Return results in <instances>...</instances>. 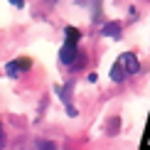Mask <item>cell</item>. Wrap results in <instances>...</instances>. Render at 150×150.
Masks as SVG:
<instances>
[{
	"label": "cell",
	"mask_w": 150,
	"mask_h": 150,
	"mask_svg": "<svg viewBox=\"0 0 150 150\" xmlns=\"http://www.w3.org/2000/svg\"><path fill=\"white\" fill-rule=\"evenodd\" d=\"M74 54H76V47H74V42H67L64 49H62V62H64V64H71Z\"/></svg>",
	"instance_id": "obj_1"
},
{
	"label": "cell",
	"mask_w": 150,
	"mask_h": 150,
	"mask_svg": "<svg viewBox=\"0 0 150 150\" xmlns=\"http://www.w3.org/2000/svg\"><path fill=\"white\" fill-rule=\"evenodd\" d=\"M121 64H123V67H128V71H138V59H135L130 52L121 57Z\"/></svg>",
	"instance_id": "obj_2"
},
{
	"label": "cell",
	"mask_w": 150,
	"mask_h": 150,
	"mask_svg": "<svg viewBox=\"0 0 150 150\" xmlns=\"http://www.w3.org/2000/svg\"><path fill=\"white\" fill-rule=\"evenodd\" d=\"M111 79L113 81H123V64H121V59L113 64V69H111Z\"/></svg>",
	"instance_id": "obj_3"
},
{
	"label": "cell",
	"mask_w": 150,
	"mask_h": 150,
	"mask_svg": "<svg viewBox=\"0 0 150 150\" xmlns=\"http://www.w3.org/2000/svg\"><path fill=\"white\" fill-rule=\"evenodd\" d=\"M103 35H108V37H121V25H118V22H113V25H106Z\"/></svg>",
	"instance_id": "obj_4"
},
{
	"label": "cell",
	"mask_w": 150,
	"mask_h": 150,
	"mask_svg": "<svg viewBox=\"0 0 150 150\" xmlns=\"http://www.w3.org/2000/svg\"><path fill=\"white\" fill-rule=\"evenodd\" d=\"M27 67H30V62H27V59H20V62H12V64H8V71L15 74L17 69H27Z\"/></svg>",
	"instance_id": "obj_5"
},
{
	"label": "cell",
	"mask_w": 150,
	"mask_h": 150,
	"mask_svg": "<svg viewBox=\"0 0 150 150\" xmlns=\"http://www.w3.org/2000/svg\"><path fill=\"white\" fill-rule=\"evenodd\" d=\"M76 40H79V30L69 27V30H67V42H74V45H76Z\"/></svg>",
	"instance_id": "obj_6"
},
{
	"label": "cell",
	"mask_w": 150,
	"mask_h": 150,
	"mask_svg": "<svg viewBox=\"0 0 150 150\" xmlns=\"http://www.w3.org/2000/svg\"><path fill=\"white\" fill-rule=\"evenodd\" d=\"M10 3H12V5H17V8H22V5H25L22 0H10Z\"/></svg>",
	"instance_id": "obj_7"
},
{
	"label": "cell",
	"mask_w": 150,
	"mask_h": 150,
	"mask_svg": "<svg viewBox=\"0 0 150 150\" xmlns=\"http://www.w3.org/2000/svg\"><path fill=\"white\" fill-rule=\"evenodd\" d=\"M3 145H5V138H3V130H0V150H3Z\"/></svg>",
	"instance_id": "obj_8"
}]
</instances>
